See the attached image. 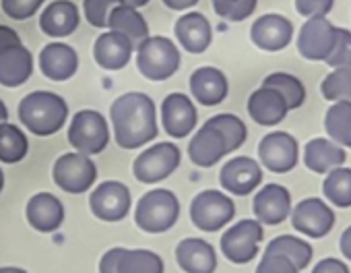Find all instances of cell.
Returning a JSON list of instances; mask_svg holds the SVG:
<instances>
[{
    "label": "cell",
    "mask_w": 351,
    "mask_h": 273,
    "mask_svg": "<svg viewBox=\"0 0 351 273\" xmlns=\"http://www.w3.org/2000/svg\"><path fill=\"white\" fill-rule=\"evenodd\" d=\"M114 139L120 150H141L159 134L155 102L141 91H128L110 106Z\"/></svg>",
    "instance_id": "1"
},
{
    "label": "cell",
    "mask_w": 351,
    "mask_h": 273,
    "mask_svg": "<svg viewBox=\"0 0 351 273\" xmlns=\"http://www.w3.org/2000/svg\"><path fill=\"white\" fill-rule=\"evenodd\" d=\"M17 114L29 132L36 136H50L64 126L69 118V106L58 93L32 91L21 99Z\"/></svg>",
    "instance_id": "2"
},
{
    "label": "cell",
    "mask_w": 351,
    "mask_h": 273,
    "mask_svg": "<svg viewBox=\"0 0 351 273\" xmlns=\"http://www.w3.org/2000/svg\"><path fill=\"white\" fill-rule=\"evenodd\" d=\"M180 62L182 56L178 46L163 36H149L136 48V69L153 83L173 77L180 69Z\"/></svg>",
    "instance_id": "3"
},
{
    "label": "cell",
    "mask_w": 351,
    "mask_h": 273,
    "mask_svg": "<svg viewBox=\"0 0 351 273\" xmlns=\"http://www.w3.org/2000/svg\"><path fill=\"white\" fill-rule=\"evenodd\" d=\"M180 217V201L167 189L145 193L134 209V224L147 234H161L173 228Z\"/></svg>",
    "instance_id": "4"
},
{
    "label": "cell",
    "mask_w": 351,
    "mask_h": 273,
    "mask_svg": "<svg viewBox=\"0 0 351 273\" xmlns=\"http://www.w3.org/2000/svg\"><path fill=\"white\" fill-rule=\"evenodd\" d=\"M69 143L85 156L101 154L110 143V128L104 114L97 110H81L73 116L69 126Z\"/></svg>",
    "instance_id": "5"
},
{
    "label": "cell",
    "mask_w": 351,
    "mask_h": 273,
    "mask_svg": "<svg viewBox=\"0 0 351 273\" xmlns=\"http://www.w3.org/2000/svg\"><path fill=\"white\" fill-rule=\"evenodd\" d=\"M182 154L173 143H155L136 156L132 162V176L143 185H155L178 170Z\"/></svg>",
    "instance_id": "6"
},
{
    "label": "cell",
    "mask_w": 351,
    "mask_h": 273,
    "mask_svg": "<svg viewBox=\"0 0 351 273\" xmlns=\"http://www.w3.org/2000/svg\"><path fill=\"white\" fill-rule=\"evenodd\" d=\"M236 217V203L215 189L199 193L191 203V219L201 232H219Z\"/></svg>",
    "instance_id": "7"
},
{
    "label": "cell",
    "mask_w": 351,
    "mask_h": 273,
    "mask_svg": "<svg viewBox=\"0 0 351 273\" xmlns=\"http://www.w3.org/2000/svg\"><path fill=\"white\" fill-rule=\"evenodd\" d=\"M52 178H54L56 187H60L64 193L83 195L97 180V168L89 156L71 152L56 160V164L52 168Z\"/></svg>",
    "instance_id": "8"
},
{
    "label": "cell",
    "mask_w": 351,
    "mask_h": 273,
    "mask_svg": "<svg viewBox=\"0 0 351 273\" xmlns=\"http://www.w3.org/2000/svg\"><path fill=\"white\" fill-rule=\"evenodd\" d=\"M265 238L263 224L258 219H240L221 236V252L236 265H246L258 254V244Z\"/></svg>",
    "instance_id": "9"
},
{
    "label": "cell",
    "mask_w": 351,
    "mask_h": 273,
    "mask_svg": "<svg viewBox=\"0 0 351 273\" xmlns=\"http://www.w3.org/2000/svg\"><path fill=\"white\" fill-rule=\"evenodd\" d=\"M258 158L261 164L275 172V174H287L298 166L300 160V145L295 136L285 130H275L265 134L258 143Z\"/></svg>",
    "instance_id": "10"
},
{
    "label": "cell",
    "mask_w": 351,
    "mask_h": 273,
    "mask_svg": "<svg viewBox=\"0 0 351 273\" xmlns=\"http://www.w3.org/2000/svg\"><path fill=\"white\" fill-rule=\"evenodd\" d=\"M335 38L337 27L326 17H312L302 25L295 46L302 58L310 62H324L332 50Z\"/></svg>",
    "instance_id": "11"
},
{
    "label": "cell",
    "mask_w": 351,
    "mask_h": 273,
    "mask_svg": "<svg viewBox=\"0 0 351 273\" xmlns=\"http://www.w3.org/2000/svg\"><path fill=\"white\" fill-rule=\"evenodd\" d=\"M132 205V197L126 185L118 180L101 182L89 197L91 213L101 222H122Z\"/></svg>",
    "instance_id": "12"
},
{
    "label": "cell",
    "mask_w": 351,
    "mask_h": 273,
    "mask_svg": "<svg viewBox=\"0 0 351 273\" xmlns=\"http://www.w3.org/2000/svg\"><path fill=\"white\" fill-rule=\"evenodd\" d=\"M291 226L295 232H302L308 238H322L335 226V211L326 205V201L318 197L302 199L289 213Z\"/></svg>",
    "instance_id": "13"
},
{
    "label": "cell",
    "mask_w": 351,
    "mask_h": 273,
    "mask_svg": "<svg viewBox=\"0 0 351 273\" xmlns=\"http://www.w3.org/2000/svg\"><path fill=\"white\" fill-rule=\"evenodd\" d=\"M161 122L163 128L173 139H184L197 128L199 112L193 99L184 93H169L161 104Z\"/></svg>",
    "instance_id": "14"
},
{
    "label": "cell",
    "mask_w": 351,
    "mask_h": 273,
    "mask_svg": "<svg viewBox=\"0 0 351 273\" xmlns=\"http://www.w3.org/2000/svg\"><path fill=\"white\" fill-rule=\"evenodd\" d=\"M250 40L258 50L281 52L293 40V23L277 13L258 17L250 27Z\"/></svg>",
    "instance_id": "15"
},
{
    "label": "cell",
    "mask_w": 351,
    "mask_h": 273,
    "mask_svg": "<svg viewBox=\"0 0 351 273\" xmlns=\"http://www.w3.org/2000/svg\"><path fill=\"white\" fill-rule=\"evenodd\" d=\"M219 182L228 193H232L236 197H246L261 187L263 168L256 160H252L248 156H238V158H232L221 168Z\"/></svg>",
    "instance_id": "16"
},
{
    "label": "cell",
    "mask_w": 351,
    "mask_h": 273,
    "mask_svg": "<svg viewBox=\"0 0 351 273\" xmlns=\"http://www.w3.org/2000/svg\"><path fill=\"white\" fill-rule=\"evenodd\" d=\"M252 211L261 224L267 226L283 224L291 213V195L281 185L275 182L265 185L252 201Z\"/></svg>",
    "instance_id": "17"
},
{
    "label": "cell",
    "mask_w": 351,
    "mask_h": 273,
    "mask_svg": "<svg viewBox=\"0 0 351 273\" xmlns=\"http://www.w3.org/2000/svg\"><path fill=\"white\" fill-rule=\"evenodd\" d=\"M38 62L46 79L54 83H62L75 77L79 69V54L75 52V48H71L64 42H52L42 48Z\"/></svg>",
    "instance_id": "18"
},
{
    "label": "cell",
    "mask_w": 351,
    "mask_h": 273,
    "mask_svg": "<svg viewBox=\"0 0 351 273\" xmlns=\"http://www.w3.org/2000/svg\"><path fill=\"white\" fill-rule=\"evenodd\" d=\"M173 34L189 54H203L213 42V27L203 13H184L173 25Z\"/></svg>",
    "instance_id": "19"
},
{
    "label": "cell",
    "mask_w": 351,
    "mask_h": 273,
    "mask_svg": "<svg viewBox=\"0 0 351 273\" xmlns=\"http://www.w3.org/2000/svg\"><path fill=\"white\" fill-rule=\"evenodd\" d=\"M134 52V44L118 32L108 29L93 44V58L104 71H122Z\"/></svg>",
    "instance_id": "20"
},
{
    "label": "cell",
    "mask_w": 351,
    "mask_h": 273,
    "mask_svg": "<svg viewBox=\"0 0 351 273\" xmlns=\"http://www.w3.org/2000/svg\"><path fill=\"white\" fill-rule=\"evenodd\" d=\"M25 215L36 232H56L64 222V205L52 193H38L27 201Z\"/></svg>",
    "instance_id": "21"
},
{
    "label": "cell",
    "mask_w": 351,
    "mask_h": 273,
    "mask_svg": "<svg viewBox=\"0 0 351 273\" xmlns=\"http://www.w3.org/2000/svg\"><path fill=\"white\" fill-rule=\"evenodd\" d=\"M191 93L201 106H219L230 93L228 77L217 67H201L191 75Z\"/></svg>",
    "instance_id": "22"
},
{
    "label": "cell",
    "mask_w": 351,
    "mask_h": 273,
    "mask_svg": "<svg viewBox=\"0 0 351 273\" xmlns=\"http://www.w3.org/2000/svg\"><path fill=\"white\" fill-rule=\"evenodd\" d=\"M79 21L81 13L73 0H54L40 15V29L48 38L58 40L71 36L79 27Z\"/></svg>",
    "instance_id": "23"
},
{
    "label": "cell",
    "mask_w": 351,
    "mask_h": 273,
    "mask_svg": "<svg viewBox=\"0 0 351 273\" xmlns=\"http://www.w3.org/2000/svg\"><path fill=\"white\" fill-rule=\"evenodd\" d=\"M287 112H289L287 102L273 87L261 85L248 97V114L261 126H275V124H279L281 120H285Z\"/></svg>",
    "instance_id": "24"
},
{
    "label": "cell",
    "mask_w": 351,
    "mask_h": 273,
    "mask_svg": "<svg viewBox=\"0 0 351 273\" xmlns=\"http://www.w3.org/2000/svg\"><path fill=\"white\" fill-rule=\"evenodd\" d=\"M228 156L223 136L209 124H203L189 143V158L199 168H211Z\"/></svg>",
    "instance_id": "25"
},
{
    "label": "cell",
    "mask_w": 351,
    "mask_h": 273,
    "mask_svg": "<svg viewBox=\"0 0 351 273\" xmlns=\"http://www.w3.org/2000/svg\"><path fill=\"white\" fill-rule=\"evenodd\" d=\"M176 261L186 273H215L217 252L203 238H184L176 246Z\"/></svg>",
    "instance_id": "26"
},
{
    "label": "cell",
    "mask_w": 351,
    "mask_h": 273,
    "mask_svg": "<svg viewBox=\"0 0 351 273\" xmlns=\"http://www.w3.org/2000/svg\"><path fill=\"white\" fill-rule=\"evenodd\" d=\"M34 75V54L21 44L0 52V85L21 87Z\"/></svg>",
    "instance_id": "27"
},
{
    "label": "cell",
    "mask_w": 351,
    "mask_h": 273,
    "mask_svg": "<svg viewBox=\"0 0 351 273\" xmlns=\"http://www.w3.org/2000/svg\"><path fill=\"white\" fill-rule=\"evenodd\" d=\"M345 160H347L345 150L339 143L324 139V136H316V139L308 141L304 147V164L308 170L316 174H326L332 168L343 166Z\"/></svg>",
    "instance_id": "28"
},
{
    "label": "cell",
    "mask_w": 351,
    "mask_h": 273,
    "mask_svg": "<svg viewBox=\"0 0 351 273\" xmlns=\"http://www.w3.org/2000/svg\"><path fill=\"white\" fill-rule=\"evenodd\" d=\"M108 29L124 34L134 46L141 44L145 38H149V25L145 21V17L138 13V9H134L132 5H118L112 9L110 17H108Z\"/></svg>",
    "instance_id": "29"
},
{
    "label": "cell",
    "mask_w": 351,
    "mask_h": 273,
    "mask_svg": "<svg viewBox=\"0 0 351 273\" xmlns=\"http://www.w3.org/2000/svg\"><path fill=\"white\" fill-rule=\"evenodd\" d=\"M324 130L330 141L351 150V99L332 102L324 116Z\"/></svg>",
    "instance_id": "30"
},
{
    "label": "cell",
    "mask_w": 351,
    "mask_h": 273,
    "mask_svg": "<svg viewBox=\"0 0 351 273\" xmlns=\"http://www.w3.org/2000/svg\"><path fill=\"white\" fill-rule=\"evenodd\" d=\"M267 254H283L287 257L298 269H306L314 257V250L310 246V242L298 238V236H291V234H283V236H277L269 242V246L265 248Z\"/></svg>",
    "instance_id": "31"
},
{
    "label": "cell",
    "mask_w": 351,
    "mask_h": 273,
    "mask_svg": "<svg viewBox=\"0 0 351 273\" xmlns=\"http://www.w3.org/2000/svg\"><path fill=\"white\" fill-rule=\"evenodd\" d=\"M27 152H29V141L25 132L11 122L0 124V162L19 164L21 160H25Z\"/></svg>",
    "instance_id": "32"
},
{
    "label": "cell",
    "mask_w": 351,
    "mask_h": 273,
    "mask_svg": "<svg viewBox=\"0 0 351 273\" xmlns=\"http://www.w3.org/2000/svg\"><path fill=\"white\" fill-rule=\"evenodd\" d=\"M322 195L335 207H351V168L339 166L326 172L322 182Z\"/></svg>",
    "instance_id": "33"
},
{
    "label": "cell",
    "mask_w": 351,
    "mask_h": 273,
    "mask_svg": "<svg viewBox=\"0 0 351 273\" xmlns=\"http://www.w3.org/2000/svg\"><path fill=\"white\" fill-rule=\"evenodd\" d=\"M205 124L213 126L223 136L228 154L240 150L248 136V128H246L244 120L238 118L236 114H217V116H211Z\"/></svg>",
    "instance_id": "34"
},
{
    "label": "cell",
    "mask_w": 351,
    "mask_h": 273,
    "mask_svg": "<svg viewBox=\"0 0 351 273\" xmlns=\"http://www.w3.org/2000/svg\"><path fill=\"white\" fill-rule=\"evenodd\" d=\"M263 85L277 89L283 95V99L287 102L289 110H298L306 102V87H304V83L295 75H291V73H271V75L265 77Z\"/></svg>",
    "instance_id": "35"
},
{
    "label": "cell",
    "mask_w": 351,
    "mask_h": 273,
    "mask_svg": "<svg viewBox=\"0 0 351 273\" xmlns=\"http://www.w3.org/2000/svg\"><path fill=\"white\" fill-rule=\"evenodd\" d=\"M118 273H163V259L145 248H124L118 265Z\"/></svg>",
    "instance_id": "36"
},
{
    "label": "cell",
    "mask_w": 351,
    "mask_h": 273,
    "mask_svg": "<svg viewBox=\"0 0 351 273\" xmlns=\"http://www.w3.org/2000/svg\"><path fill=\"white\" fill-rule=\"evenodd\" d=\"M320 93L328 102L351 99V67L332 69L320 83Z\"/></svg>",
    "instance_id": "37"
},
{
    "label": "cell",
    "mask_w": 351,
    "mask_h": 273,
    "mask_svg": "<svg viewBox=\"0 0 351 273\" xmlns=\"http://www.w3.org/2000/svg\"><path fill=\"white\" fill-rule=\"evenodd\" d=\"M124 0H83V13L91 27H108V17L114 7L122 5Z\"/></svg>",
    "instance_id": "38"
},
{
    "label": "cell",
    "mask_w": 351,
    "mask_h": 273,
    "mask_svg": "<svg viewBox=\"0 0 351 273\" xmlns=\"http://www.w3.org/2000/svg\"><path fill=\"white\" fill-rule=\"evenodd\" d=\"M326 67L330 69H341V67H351V32L349 29H339L337 27V38L332 44L330 54L326 56Z\"/></svg>",
    "instance_id": "39"
},
{
    "label": "cell",
    "mask_w": 351,
    "mask_h": 273,
    "mask_svg": "<svg viewBox=\"0 0 351 273\" xmlns=\"http://www.w3.org/2000/svg\"><path fill=\"white\" fill-rule=\"evenodd\" d=\"M44 3L46 0H0V9L15 21H27L42 9Z\"/></svg>",
    "instance_id": "40"
},
{
    "label": "cell",
    "mask_w": 351,
    "mask_h": 273,
    "mask_svg": "<svg viewBox=\"0 0 351 273\" xmlns=\"http://www.w3.org/2000/svg\"><path fill=\"white\" fill-rule=\"evenodd\" d=\"M256 273H300V269L283 254H263Z\"/></svg>",
    "instance_id": "41"
},
{
    "label": "cell",
    "mask_w": 351,
    "mask_h": 273,
    "mask_svg": "<svg viewBox=\"0 0 351 273\" xmlns=\"http://www.w3.org/2000/svg\"><path fill=\"white\" fill-rule=\"evenodd\" d=\"M335 7V0H295V11L306 17H326Z\"/></svg>",
    "instance_id": "42"
},
{
    "label": "cell",
    "mask_w": 351,
    "mask_h": 273,
    "mask_svg": "<svg viewBox=\"0 0 351 273\" xmlns=\"http://www.w3.org/2000/svg\"><path fill=\"white\" fill-rule=\"evenodd\" d=\"M256 5H258V0H238L236 5L221 11L219 17L226 19V21H232V23H240V21L248 19L256 11Z\"/></svg>",
    "instance_id": "43"
},
{
    "label": "cell",
    "mask_w": 351,
    "mask_h": 273,
    "mask_svg": "<svg viewBox=\"0 0 351 273\" xmlns=\"http://www.w3.org/2000/svg\"><path fill=\"white\" fill-rule=\"evenodd\" d=\"M122 246L110 248L101 259H99V273H118L120 257H122Z\"/></svg>",
    "instance_id": "44"
},
{
    "label": "cell",
    "mask_w": 351,
    "mask_h": 273,
    "mask_svg": "<svg viewBox=\"0 0 351 273\" xmlns=\"http://www.w3.org/2000/svg\"><path fill=\"white\" fill-rule=\"evenodd\" d=\"M312 273H351V271L343 261H339L335 257H326V259H322V261H318L314 265Z\"/></svg>",
    "instance_id": "45"
},
{
    "label": "cell",
    "mask_w": 351,
    "mask_h": 273,
    "mask_svg": "<svg viewBox=\"0 0 351 273\" xmlns=\"http://www.w3.org/2000/svg\"><path fill=\"white\" fill-rule=\"evenodd\" d=\"M21 38L19 34L13 29V27H7V25H0V52L7 50V48H13V46H21Z\"/></svg>",
    "instance_id": "46"
},
{
    "label": "cell",
    "mask_w": 351,
    "mask_h": 273,
    "mask_svg": "<svg viewBox=\"0 0 351 273\" xmlns=\"http://www.w3.org/2000/svg\"><path fill=\"white\" fill-rule=\"evenodd\" d=\"M161 3L169 9V11H189L193 7H197L201 0H161Z\"/></svg>",
    "instance_id": "47"
},
{
    "label": "cell",
    "mask_w": 351,
    "mask_h": 273,
    "mask_svg": "<svg viewBox=\"0 0 351 273\" xmlns=\"http://www.w3.org/2000/svg\"><path fill=\"white\" fill-rule=\"evenodd\" d=\"M339 250L343 252V257L347 261H351V226L341 234V238H339Z\"/></svg>",
    "instance_id": "48"
},
{
    "label": "cell",
    "mask_w": 351,
    "mask_h": 273,
    "mask_svg": "<svg viewBox=\"0 0 351 273\" xmlns=\"http://www.w3.org/2000/svg\"><path fill=\"white\" fill-rule=\"evenodd\" d=\"M238 0H213V11L219 15L221 11H226L228 7H232V5H236Z\"/></svg>",
    "instance_id": "49"
},
{
    "label": "cell",
    "mask_w": 351,
    "mask_h": 273,
    "mask_svg": "<svg viewBox=\"0 0 351 273\" xmlns=\"http://www.w3.org/2000/svg\"><path fill=\"white\" fill-rule=\"evenodd\" d=\"M3 122H9V110H7L5 102L0 99V124H3Z\"/></svg>",
    "instance_id": "50"
},
{
    "label": "cell",
    "mask_w": 351,
    "mask_h": 273,
    "mask_svg": "<svg viewBox=\"0 0 351 273\" xmlns=\"http://www.w3.org/2000/svg\"><path fill=\"white\" fill-rule=\"evenodd\" d=\"M126 5H132L134 9H141V7H145V5H149V0H124Z\"/></svg>",
    "instance_id": "51"
},
{
    "label": "cell",
    "mask_w": 351,
    "mask_h": 273,
    "mask_svg": "<svg viewBox=\"0 0 351 273\" xmlns=\"http://www.w3.org/2000/svg\"><path fill=\"white\" fill-rule=\"evenodd\" d=\"M0 273H27L21 267H0Z\"/></svg>",
    "instance_id": "52"
},
{
    "label": "cell",
    "mask_w": 351,
    "mask_h": 273,
    "mask_svg": "<svg viewBox=\"0 0 351 273\" xmlns=\"http://www.w3.org/2000/svg\"><path fill=\"white\" fill-rule=\"evenodd\" d=\"M3 189H5V172L0 170V193H3Z\"/></svg>",
    "instance_id": "53"
}]
</instances>
